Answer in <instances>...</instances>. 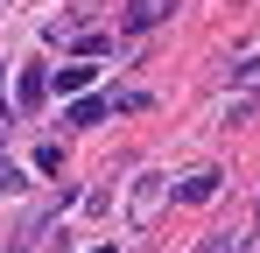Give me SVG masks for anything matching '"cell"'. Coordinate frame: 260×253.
I'll return each mask as SVG.
<instances>
[{
	"mask_svg": "<svg viewBox=\"0 0 260 253\" xmlns=\"http://www.w3.org/2000/svg\"><path fill=\"white\" fill-rule=\"evenodd\" d=\"M169 14H176V0H127V7H120V28H127V36H148V28L169 21Z\"/></svg>",
	"mask_w": 260,
	"mask_h": 253,
	"instance_id": "cell-1",
	"label": "cell"
},
{
	"mask_svg": "<svg viewBox=\"0 0 260 253\" xmlns=\"http://www.w3.org/2000/svg\"><path fill=\"white\" fill-rule=\"evenodd\" d=\"M49 99V71L43 64H21V78H14V113H43Z\"/></svg>",
	"mask_w": 260,
	"mask_h": 253,
	"instance_id": "cell-2",
	"label": "cell"
},
{
	"mask_svg": "<svg viewBox=\"0 0 260 253\" xmlns=\"http://www.w3.org/2000/svg\"><path fill=\"white\" fill-rule=\"evenodd\" d=\"M127 211H134V225H148V218L162 211V176H155V169L141 176V190H134V197H127Z\"/></svg>",
	"mask_w": 260,
	"mask_h": 253,
	"instance_id": "cell-3",
	"label": "cell"
},
{
	"mask_svg": "<svg viewBox=\"0 0 260 253\" xmlns=\"http://www.w3.org/2000/svg\"><path fill=\"white\" fill-rule=\"evenodd\" d=\"M218 183H225L218 169H197V176H183V183H176V197H183V204H211V197H218Z\"/></svg>",
	"mask_w": 260,
	"mask_h": 253,
	"instance_id": "cell-4",
	"label": "cell"
},
{
	"mask_svg": "<svg viewBox=\"0 0 260 253\" xmlns=\"http://www.w3.org/2000/svg\"><path fill=\"white\" fill-rule=\"evenodd\" d=\"M113 113V99H71V113H63V126H99Z\"/></svg>",
	"mask_w": 260,
	"mask_h": 253,
	"instance_id": "cell-5",
	"label": "cell"
},
{
	"mask_svg": "<svg viewBox=\"0 0 260 253\" xmlns=\"http://www.w3.org/2000/svg\"><path fill=\"white\" fill-rule=\"evenodd\" d=\"M85 84H91V64H63L56 71V91L63 99H85Z\"/></svg>",
	"mask_w": 260,
	"mask_h": 253,
	"instance_id": "cell-6",
	"label": "cell"
},
{
	"mask_svg": "<svg viewBox=\"0 0 260 253\" xmlns=\"http://www.w3.org/2000/svg\"><path fill=\"white\" fill-rule=\"evenodd\" d=\"M204 253H253V239H232V232H218V239H204Z\"/></svg>",
	"mask_w": 260,
	"mask_h": 253,
	"instance_id": "cell-7",
	"label": "cell"
},
{
	"mask_svg": "<svg viewBox=\"0 0 260 253\" xmlns=\"http://www.w3.org/2000/svg\"><path fill=\"white\" fill-rule=\"evenodd\" d=\"M7 190H21V169L14 162H0V197H7Z\"/></svg>",
	"mask_w": 260,
	"mask_h": 253,
	"instance_id": "cell-8",
	"label": "cell"
},
{
	"mask_svg": "<svg viewBox=\"0 0 260 253\" xmlns=\"http://www.w3.org/2000/svg\"><path fill=\"white\" fill-rule=\"evenodd\" d=\"M7 126H14V106H0V141H7Z\"/></svg>",
	"mask_w": 260,
	"mask_h": 253,
	"instance_id": "cell-9",
	"label": "cell"
},
{
	"mask_svg": "<svg viewBox=\"0 0 260 253\" xmlns=\"http://www.w3.org/2000/svg\"><path fill=\"white\" fill-rule=\"evenodd\" d=\"M99 253H120V246H99Z\"/></svg>",
	"mask_w": 260,
	"mask_h": 253,
	"instance_id": "cell-10",
	"label": "cell"
}]
</instances>
